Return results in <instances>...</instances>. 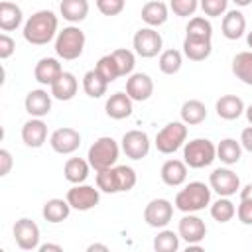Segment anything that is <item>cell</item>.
<instances>
[{"mask_svg": "<svg viewBox=\"0 0 252 252\" xmlns=\"http://www.w3.org/2000/svg\"><path fill=\"white\" fill-rule=\"evenodd\" d=\"M59 33V18L51 10H37L26 22L22 35L32 45H47Z\"/></svg>", "mask_w": 252, "mask_h": 252, "instance_id": "obj_1", "label": "cell"}, {"mask_svg": "<svg viewBox=\"0 0 252 252\" xmlns=\"http://www.w3.org/2000/svg\"><path fill=\"white\" fill-rule=\"evenodd\" d=\"M96 173V187L102 191V193H126L130 189H134L136 181H138V175L134 171V167L130 165H112V167H106V169H100V171H94Z\"/></svg>", "mask_w": 252, "mask_h": 252, "instance_id": "obj_2", "label": "cell"}, {"mask_svg": "<svg viewBox=\"0 0 252 252\" xmlns=\"http://www.w3.org/2000/svg\"><path fill=\"white\" fill-rule=\"evenodd\" d=\"M211 185L203 181H189L175 195V209L181 213H199L211 205Z\"/></svg>", "mask_w": 252, "mask_h": 252, "instance_id": "obj_3", "label": "cell"}, {"mask_svg": "<svg viewBox=\"0 0 252 252\" xmlns=\"http://www.w3.org/2000/svg\"><path fill=\"white\" fill-rule=\"evenodd\" d=\"M85 43H87L85 32L79 26L71 24V26H65L63 30H59V33L55 37V53L59 59L75 61L83 55Z\"/></svg>", "mask_w": 252, "mask_h": 252, "instance_id": "obj_4", "label": "cell"}, {"mask_svg": "<svg viewBox=\"0 0 252 252\" xmlns=\"http://www.w3.org/2000/svg\"><path fill=\"white\" fill-rule=\"evenodd\" d=\"M118 156H120V146L112 136H100L98 140H94L91 144V148L87 152V159L94 171L116 165Z\"/></svg>", "mask_w": 252, "mask_h": 252, "instance_id": "obj_5", "label": "cell"}, {"mask_svg": "<svg viewBox=\"0 0 252 252\" xmlns=\"http://www.w3.org/2000/svg\"><path fill=\"white\" fill-rule=\"evenodd\" d=\"M217 159V146L209 138H193L183 146V161L191 169L209 167Z\"/></svg>", "mask_w": 252, "mask_h": 252, "instance_id": "obj_6", "label": "cell"}, {"mask_svg": "<svg viewBox=\"0 0 252 252\" xmlns=\"http://www.w3.org/2000/svg\"><path fill=\"white\" fill-rule=\"evenodd\" d=\"M187 142V124L183 120H173V122H167L158 134H156V148L158 152L169 156V154H175L179 148H183Z\"/></svg>", "mask_w": 252, "mask_h": 252, "instance_id": "obj_7", "label": "cell"}, {"mask_svg": "<svg viewBox=\"0 0 252 252\" xmlns=\"http://www.w3.org/2000/svg\"><path fill=\"white\" fill-rule=\"evenodd\" d=\"M132 47H134L136 55H140L144 59H152V57H156V55H159L163 51L161 49L163 47V39H161V35H159V32L156 28L146 26V28H140L134 33Z\"/></svg>", "mask_w": 252, "mask_h": 252, "instance_id": "obj_8", "label": "cell"}, {"mask_svg": "<svg viewBox=\"0 0 252 252\" xmlns=\"http://www.w3.org/2000/svg\"><path fill=\"white\" fill-rule=\"evenodd\" d=\"M209 185L219 197H232L240 193V177L230 167H217L209 175Z\"/></svg>", "mask_w": 252, "mask_h": 252, "instance_id": "obj_9", "label": "cell"}, {"mask_svg": "<svg viewBox=\"0 0 252 252\" xmlns=\"http://www.w3.org/2000/svg\"><path fill=\"white\" fill-rule=\"evenodd\" d=\"M65 199L69 201L71 209H75V211H91L100 201V189L98 187H93V185L77 183V185H73L67 191Z\"/></svg>", "mask_w": 252, "mask_h": 252, "instance_id": "obj_10", "label": "cell"}, {"mask_svg": "<svg viewBox=\"0 0 252 252\" xmlns=\"http://www.w3.org/2000/svg\"><path fill=\"white\" fill-rule=\"evenodd\" d=\"M12 234H14V240L20 250H37L39 248V226L35 224V220L28 219V217H22L14 222Z\"/></svg>", "mask_w": 252, "mask_h": 252, "instance_id": "obj_11", "label": "cell"}, {"mask_svg": "<svg viewBox=\"0 0 252 252\" xmlns=\"http://www.w3.org/2000/svg\"><path fill=\"white\" fill-rule=\"evenodd\" d=\"M173 219V205L167 199H152L144 209V220L152 228H165Z\"/></svg>", "mask_w": 252, "mask_h": 252, "instance_id": "obj_12", "label": "cell"}, {"mask_svg": "<svg viewBox=\"0 0 252 252\" xmlns=\"http://www.w3.org/2000/svg\"><path fill=\"white\" fill-rule=\"evenodd\" d=\"M177 234L181 240L187 242V246L201 244L203 238L207 236V224L195 213H183V217L179 219V224H177Z\"/></svg>", "mask_w": 252, "mask_h": 252, "instance_id": "obj_13", "label": "cell"}, {"mask_svg": "<svg viewBox=\"0 0 252 252\" xmlns=\"http://www.w3.org/2000/svg\"><path fill=\"white\" fill-rule=\"evenodd\" d=\"M150 136L142 130H128L120 140V148L130 159H144L150 154Z\"/></svg>", "mask_w": 252, "mask_h": 252, "instance_id": "obj_14", "label": "cell"}, {"mask_svg": "<svg viewBox=\"0 0 252 252\" xmlns=\"http://www.w3.org/2000/svg\"><path fill=\"white\" fill-rule=\"evenodd\" d=\"M49 146H51L53 152H57L61 156H69V154H73V152L79 150V146H81V134H79V130H75L71 126L57 128L49 136Z\"/></svg>", "mask_w": 252, "mask_h": 252, "instance_id": "obj_15", "label": "cell"}, {"mask_svg": "<svg viewBox=\"0 0 252 252\" xmlns=\"http://www.w3.org/2000/svg\"><path fill=\"white\" fill-rule=\"evenodd\" d=\"M126 93L134 102H144L154 94V81L148 73H132L126 79Z\"/></svg>", "mask_w": 252, "mask_h": 252, "instance_id": "obj_16", "label": "cell"}, {"mask_svg": "<svg viewBox=\"0 0 252 252\" xmlns=\"http://www.w3.org/2000/svg\"><path fill=\"white\" fill-rule=\"evenodd\" d=\"M51 93H47L45 89H33L26 94L24 98V108L30 116L35 118H43L51 112Z\"/></svg>", "mask_w": 252, "mask_h": 252, "instance_id": "obj_17", "label": "cell"}, {"mask_svg": "<svg viewBox=\"0 0 252 252\" xmlns=\"http://www.w3.org/2000/svg\"><path fill=\"white\" fill-rule=\"evenodd\" d=\"M22 142L28 148H41L47 142V124L35 116L26 120L22 126Z\"/></svg>", "mask_w": 252, "mask_h": 252, "instance_id": "obj_18", "label": "cell"}, {"mask_svg": "<svg viewBox=\"0 0 252 252\" xmlns=\"http://www.w3.org/2000/svg\"><path fill=\"white\" fill-rule=\"evenodd\" d=\"M104 110H106V116H110L112 120H124L128 116H132V110H134V100L128 96V93L124 91H118L114 94L108 96L106 104H104Z\"/></svg>", "mask_w": 252, "mask_h": 252, "instance_id": "obj_19", "label": "cell"}, {"mask_svg": "<svg viewBox=\"0 0 252 252\" xmlns=\"http://www.w3.org/2000/svg\"><path fill=\"white\" fill-rule=\"evenodd\" d=\"M61 73H63V67H61L59 59H55V57H41L33 67L35 81L39 85H47V87H51L61 77Z\"/></svg>", "mask_w": 252, "mask_h": 252, "instance_id": "obj_20", "label": "cell"}, {"mask_svg": "<svg viewBox=\"0 0 252 252\" xmlns=\"http://www.w3.org/2000/svg\"><path fill=\"white\" fill-rule=\"evenodd\" d=\"M246 32V18L240 10H226V14L222 16V22H220V33L234 41L238 37H242Z\"/></svg>", "mask_w": 252, "mask_h": 252, "instance_id": "obj_21", "label": "cell"}, {"mask_svg": "<svg viewBox=\"0 0 252 252\" xmlns=\"http://www.w3.org/2000/svg\"><path fill=\"white\" fill-rule=\"evenodd\" d=\"M161 181L169 187H179L187 179V163L183 159H165L161 169H159Z\"/></svg>", "mask_w": 252, "mask_h": 252, "instance_id": "obj_22", "label": "cell"}, {"mask_svg": "<svg viewBox=\"0 0 252 252\" xmlns=\"http://www.w3.org/2000/svg\"><path fill=\"white\" fill-rule=\"evenodd\" d=\"M140 16H142V20H144L146 26H150V28H159V26H163V24L167 22V18H169V6L163 4V2H159V0H150V2H146V4L142 6Z\"/></svg>", "mask_w": 252, "mask_h": 252, "instance_id": "obj_23", "label": "cell"}, {"mask_svg": "<svg viewBox=\"0 0 252 252\" xmlns=\"http://www.w3.org/2000/svg\"><path fill=\"white\" fill-rule=\"evenodd\" d=\"M77 91H79V81H77V77H75L73 73H69V71H63L61 77L49 87L51 96L57 98V100H63V102L75 98Z\"/></svg>", "mask_w": 252, "mask_h": 252, "instance_id": "obj_24", "label": "cell"}, {"mask_svg": "<svg viewBox=\"0 0 252 252\" xmlns=\"http://www.w3.org/2000/svg\"><path fill=\"white\" fill-rule=\"evenodd\" d=\"M215 110L219 114V118L222 120H236L244 114L246 106H244V100L236 94H222L217 104H215Z\"/></svg>", "mask_w": 252, "mask_h": 252, "instance_id": "obj_25", "label": "cell"}, {"mask_svg": "<svg viewBox=\"0 0 252 252\" xmlns=\"http://www.w3.org/2000/svg\"><path fill=\"white\" fill-rule=\"evenodd\" d=\"M213 51V43L209 37H191L185 35L183 39V55L191 61H205Z\"/></svg>", "mask_w": 252, "mask_h": 252, "instance_id": "obj_26", "label": "cell"}, {"mask_svg": "<svg viewBox=\"0 0 252 252\" xmlns=\"http://www.w3.org/2000/svg\"><path fill=\"white\" fill-rule=\"evenodd\" d=\"M71 215V205L67 199H59V197H53V199H47L43 203V209H41V217L51 222V224H57V222H63L67 220Z\"/></svg>", "mask_w": 252, "mask_h": 252, "instance_id": "obj_27", "label": "cell"}, {"mask_svg": "<svg viewBox=\"0 0 252 252\" xmlns=\"http://www.w3.org/2000/svg\"><path fill=\"white\" fill-rule=\"evenodd\" d=\"M22 22H24L22 8L16 2L2 0L0 2V30L2 32H14L22 26Z\"/></svg>", "mask_w": 252, "mask_h": 252, "instance_id": "obj_28", "label": "cell"}, {"mask_svg": "<svg viewBox=\"0 0 252 252\" xmlns=\"http://www.w3.org/2000/svg\"><path fill=\"white\" fill-rule=\"evenodd\" d=\"M91 163L89 159H83V158H69L63 165V175L69 183L77 185V183H85L89 173H91Z\"/></svg>", "mask_w": 252, "mask_h": 252, "instance_id": "obj_29", "label": "cell"}, {"mask_svg": "<svg viewBox=\"0 0 252 252\" xmlns=\"http://www.w3.org/2000/svg\"><path fill=\"white\" fill-rule=\"evenodd\" d=\"M59 14L69 24H79L89 16V0H61Z\"/></svg>", "mask_w": 252, "mask_h": 252, "instance_id": "obj_30", "label": "cell"}, {"mask_svg": "<svg viewBox=\"0 0 252 252\" xmlns=\"http://www.w3.org/2000/svg\"><path fill=\"white\" fill-rule=\"evenodd\" d=\"M181 120L187 124V126H197L201 122H205L207 118V106L205 102H201L199 98H189L181 104Z\"/></svg>", "mask_w": 252, "mask_h": 252, "instance_id": "obj_31", "label": "cell"}, {"mask_svg": "<svg viewBox=\"0 0 252 252\" xmlns=\"http://www.w3.org/2000/svg\"><path fill=\"white\" fill-rule=\"evenodd\" d=\"M242 158V146L240 140L236 142L234 138H224L217 146V159H220L224 165H234Z\"/></svg>", "mask_w": 252, "mask_h": 252, "instance_id": "obj_32", "label": "cell"}, {"mask_svg": "<svg viewBox=\"0 0 252 252\" xmlns=\"http://www.w3.org/2000/svg\"><path fill=\"white\" fill-rule=\"evenodd\" d=\"M232 73L238 81L252 87V51H240L232 57Z\"/></svg>", "mask_w": 252, "mask_h": 252, "instance_id": "obj_33", "label": "cell"}, {"mask_svg": "<svg viewBox=\"0 0 252 252\" xmlns=\"http://www.w3.org/2000/svg\"><path fill=\"white\" fill-rule=\"evenodd\" d=\"M106 89H108V83L100 77V73L96 69H91L83 75V91L87 96L100 98L102 94H106Z\"/></svg>", "mask_w": 252, "mask_h": 252, "instance_id": "obj_34", "label": "cell"}, {"mask_svg": "<svg viewBox=\"0 0 252 252\" xmlns=\"http://www.w3.org/2000/svg\"><path fill=\"white\" fill-rule=\"evenodd\" d=\"M181 65H183V53L179 49H163L158 57V67L163 75L179 73Z\"/></svg>", "mask_w": 252, "mask_h": 252, "instance_id": "obj_35", "label": "cell"}, {"mask_svg": "<svg viewBox=\"0 0 252 252\" xmlns=\"http://www.w3.org/2000/svg\"><path fill=\"white\" fill-rule=\"evenodd\" d=\"M236 215V205L230 201V197H219L215 203H211V217L217 222H228Z\"/></svg>", "mask_w": 252, "mask_h": 252, "instance_id": "obj_36", "label": "cell"}, {"mask_svg": "<svg viewBox=\"0 0 252 252\" xmlns=\"http://www.w3.org/2000/svg\"><path fill=\"white\" fill-rule=\"evenodd\" d=\"M179 234L169 228H159V232L154 236V250L156 252H175L179 248Z\"/></svg>", "mask_w": 252, "mask_h": 252, "instance_id": "obj_37", "label": "cell"}, {"mask_svg": "<svg viewBox=\"0 0 252 252\" xmlns=\"http://www.w3.org/2000/svg\"><path fill=\"white\" fill-rule=\"evenodd\" d=\"M112 57L118 65V71H120V77H130L134 73V67H136V51L132 49H126V47H118L112 51Z\"/></svg>", "mask_w": 252, "mask_h": 252, "instance_id": "obj_38", "label": "cell"}, {"mask_svg": "<svg viewBox=\"0 0 252 252\" xmlns=\"http://www.w3.org/2000/svg\"><path fill=\"white\" fill-rule=\"evenodd\" d=\"M185 35L191 37H213V24L209 22V18L205 16H193L189 18L187 26H185Z\"/></svg>", "mask_w": 252, "mask_h": 252, "instance_id": "obj_39", "label": "cell"}, {"mask_svg": "<svg viewBox=\"0 0 252 252\" xmlns=\"http://www.w3.org/2000/svg\"><path fill=\"white\" fill-rule=\"evenodd\" d=\"M94 69L100 73V77H102V79H104L108 85L120 77V71H118V65H116V61H114L112 53H108V55H102V57L96 61Z\"/></svg>", "mask_w": 252, "mask_h": 252, "instance_id": "obj_40", "label": "cell"}, {"mask_svg": "<svg viewBox=\"0 0 252 252\" xmlns=\"http://www.w3.org/2000/svg\"><path fill=\"white\" fill-rule=\"evenodd\" d=\"M199 8L207 18H220L226 14L228 0H199Z\"/></svg>", "mask_w": 252, "mask_h": 252, "instance_id": "obj_41", "label": "cell"}, {"mask_svg": "<svg viewBox=\"0 0 252 252\" xmlns=\"http://www.w3.org/2000/svg\"><path fill=\"white\" fill-rule=\"evenodd\" d=\"M199 0H169V10L179 18H189L197 12Z\"/></svg>", "mask_w": 252, "mask_h": 252, "instance_id": "obj_42", "label": "cell"}, {"mask_svg": "<svg viewBox=\"0 0 252 252\" xmlns=\"http://www.w3.org/2000/svg\"><path fill=\"white\" fill-rule=\"evenodd\" d=\"M126 0H96V8L104 16H118L124 10Z\"/></svg>", "mask_w": 252, "mask_h": 252, "instance_id": "obj_43", "label": "cell"}, {"mask_svg": "<svg viewBox=\"0 0 252 252\" xmlns=\"http://www.w3.org/2000/svg\"><path fill=\"white\" fill-rule=\"evenodd\" d=\"M236 217L242 224L250 226L252 224V201H246V199H240L238 207H236Z\"/></svg>", "mask_w": 252, "mask_h": 252, "instance_id": "obj_44", "label": "cell"}, {"mask_svg": "<svg viewBox=\"0 0 252 252\" xmlns=\"http://www.w3.org/2000/svg\"><path fill=\"white\" fill-rule=\"evenodd\" d=\"M14 51H16V41H14L6 32L0 33V59H8V57H12Z\"/></svg>", "mask_w": 252, "mask_h": 252, "instance_id": "obj_45", "label": "cell"}, {"mask_svg": "<svg viewBox=\"0 0 252 252\" xmlns=\"http://www.w3.org/2000/svg\"><path fill=\"white\" fill-rule=\"evenodd\" d=\"M12 165H14V159H12V154L2 148L0 150V177H6L10 171H12Z\"/></svg>", "mask_w": 252, "mask_h": 252, "instance_id": "obj_46", "label": "cell"}, {"mask_svg": "<svg viewBox=\"0 0 252 252\" xmlns=\"http://www.w3.org/2000/svg\"><path fill=\"white\" fill-rule=\"evenodd\" d=\"M240 146H242V150H246V152L252 154V124L242 130V134H240Z\"/></svg>", "mask_w": 252, "mask_h": 252, "instance_id": "obj_47", "label": "cell"}, {"mask_svg": "<svg viewBox=\"0 0 252 252\" xmlns=\"http://www.w3.org/2000/svg\"><path fill=\"white\" fill-rule=\"evenodd\" d=\"M37 250H39V252H61L63 248H61L59 244H49V242H47V244H39Z\"/></svg>", "mask_w": 252, "mask_h": 252, "instance_id": "obj_48", "label": "cell"}, {"mask_svg": "<svg viewBox=\"0 0 252 252\" xmlns=\"http://www.w3.org/2000/svg\"><path fill=\"white\" fill-rule=\"evenodd\" d=\"M240 199L252 201V183H246L244 187H240Z\"/></svg>", "mask_w": 252, "mask_h": 252, "instance_id": "obj_49", "label": "cell"}, {"mask_svg": "<svg viewBox=\"0 0 252 252\" xmlns=\"http://www.w3.org/2000/svg\"><path fill=\"white\" fill-rule=\"evenodd\" d=\"M87 250H89V252H94V250L108 252V246H106V244H98V242H94V244H89V246H87Z\"/></svg>", "mask_w": 252, "mask_h": 252, "instance_id": "obj_50", "label": "cell"}, {"mask_svg": "<svg viewBox=\"0 0 252 252\" xmlns=\"http://www.w3.org/2000/svg\"><path fill=\"white\" fill-rule=\"evenodd\" d=\"M232 2H234L238 8H246V6H250V4H252V0H232Z\"/></svg>", "mask_w": 252, "mask_h": 252, "instance_id": "obj_51", "label": "cell"}, {"mask_svg": "<svg viewBox=\"0 0 252 252\" xmlns=\"http://www.w3.org/2000/svg\"><path fill=\"white\" fill-rule=\"evenodd\" d=\"M244 114H246V120H248V124H252V104H248V106H246Z\"/></svg>", "mask_w": 252, "mask_h": 252, "instance_id": "obj_52", "label": "cell"}, {"mask_svg": "<svg viewBox=\"0 0 252 252\" xmlns=\"http://www.w3.org/2000/svg\"><path fill=\"white\" fill-rule=\"evenodd\" d=\"M246 43H248V47H250V51H252V30L246 33Z\"/></svg>", "mask_w": 252, "mask_h": 252, "instance_id": "obj_53", "label": "cell"}]
</instances>
